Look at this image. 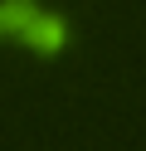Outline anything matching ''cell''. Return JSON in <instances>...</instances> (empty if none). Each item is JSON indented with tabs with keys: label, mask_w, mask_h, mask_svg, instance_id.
<instances>
[{
	"label": "cell",
	"mask_w": 146,
	"mask_h": 151,
	"mask_svg": "<svg viewBox=\"0 0 146 151\" xmlns=\"http://www.w3.org/2000/svg\"><path fill=\"white\" fill-rule=\"evenodd\" d=\"M19 39H24L29 49H39V54H58V49H63V24H58L54 15L34 10V15H29V24L19 29Z\"/></svg>",
	"instance_id": "obj_1"
},
{
	"label": "cell",
	"mask_w": 146,
	"mask_h": 151,
	"mask_svg": "<svg viewBox=\"0 0 146 151\" xmlns=\"http://www.w3.org/2000/svg\"><path fill=\"white\" fill-rule=\"evenodd\" d=\"M0 34H5V29H0Z\"/></svg>",
	"instance_id": "obj_2"
}]
</instances>
